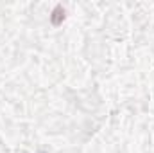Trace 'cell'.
<instances>
[{"instance_id": "obj_1", "label": "cell", "mask_w": 154, "mask_h": 153, "mask_svg": "<svg viewBox=\"0 0 154 153\" xmlns=\"http://www.w3.org/2000/svg\"><path fill=\"white\" fill-rule=\"evenodd\" d=\"M65 18H66V11H65V7H63L61 4H57V5L52 9V13H50V24H52L54 27H59V25L65 22Z\"/></svg>"}]
</instances>
